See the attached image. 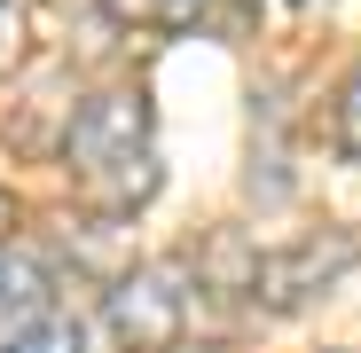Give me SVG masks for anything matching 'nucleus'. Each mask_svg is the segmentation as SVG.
Here are the masks:
<instances>
[{
	"mask_svg": "<svg viewBox=\"0 0 361 353\" xmlns=\"http://www.w3.org/2000/svg\"><path fill=\"white\" fill-rule=\"evenodd\" d=\"M102 322H110L118 353H173L180 330H189V275L173 259H149L134 275H118L110 299H102Z\"/></svg>",
	"mask_w": 361,
	"mask_h": 353,
	"instance_id": "obj_2",
	"label": "nucleus"
},
{
	"mask_svg": "<svg viewBox=\"0 0 361 353\" xmlns=\"http://www.w3.org/2000/svg\"><path fill=\"white\" fill-rule=\"evenodd\" d=\"M345 267H353V235H307V244H290V252L252 259V299L298 306V299H314L322 283H338Z\"/></svg>",
	"mask_w": 361,
	"mask_h": 353,
	"instance_id": "obj_3",
	"label": "nucleus"
},
{
	"mask_svg": "<svg viewBox=\"0 0 361 353\" xmlns=\"http://www.w3.org/2000/svg\"><path fill=\"white\" fill-rule=\"evenodd\" d=\"M338 157H353V165H361V71L338 87Z\"/></svg>",
	"mask_w": 361,
	"mask_h": 353,
	"instance_id": "obj_7",
	"label": "nucleus"
},
{
	"mask_svg": "<svg viewBox=\"0 0 361 353\" xmlns=\"http://www.w3.org/2000/svg\"><path fill=\"white\" fill-rule=\"evenodd\" d=\"M345 353H361V345H345Z\"/></svg>",
	"mask_w": 361,
	"mask_h": 353,
	"instance_id": "obj_9",
	"label": "nucleus"
},
{
	"mask_svg": "<svg viewBox=\"0 0 361 353\" xmlns=\"http://www.w3.org/2000/svg\"><path fill=\"white\" fill-rule=\"evenodd\" d=\"M16 353H94V322H79V314H47Z\"/></svg>",
	"mask_w": 361,
	"mask_h": 353,
	"instance_id": "obj_6",
	"label": "nucleus"
},
{
	"mask_svg": "<svg viewBox=\"0 0 361 353\" xmlns=\"http://www.w3.org/2000/svg\"><path fill=\"white\" fill-rule=\"evenodd\" d=\"M102 8L118 24H149V32H180V24H197L212 0H102Z\"/></svg>",
	"mask_w": 361,
	"mask_h": 353,
	"instance_id": "obj_5",
	"label": "nucleus"
},
{
	"mask_svg": "<svg viewBox=\"0 0 361 353\" xmlns=\"http://www.w3.org/2000/svg\"><path fill=\"white\" fill-rule=\"evenodd\" d=\"M55 314V275L32 252H0V353H16Z\"/></svg>",
	"mask_w": 361,
	"mask_h": 353,
	"instance_id": "obj_4",
	"label": "nucleus"
},
{
	"mask_svg": "<svg viewBox=\"0 0 361 353\" xmlns=\"http://www.w3.org/2000/svg\"><path fill=\"white\" fill-rule=\"evenodd\" d=\"M8 220H16V204H8V189H0V235H8Z\"/></svg>",
	"mask_w": 361,
	"mask_h": 353,
	"instance_id": "obj_8",
	"label": "nucleus"
},
{
	"mask_svg": "<svg viewBox=\"0 0 361 353\" xmlns=\"http://www.w3.org/2000/svg\"><path fill=\"white\" fill-rule=\"evenodd\" d=\"M63 157L79 173V189L102 204V212H134L157 197V142H149V102L110 87V94H87L71 134H63Z\"/></svg>",
	"mask_w": 361,
	"mask_h": 353,
	"instance_id": "obj_1",
	"label": "nucleus"
}]
</instances>
